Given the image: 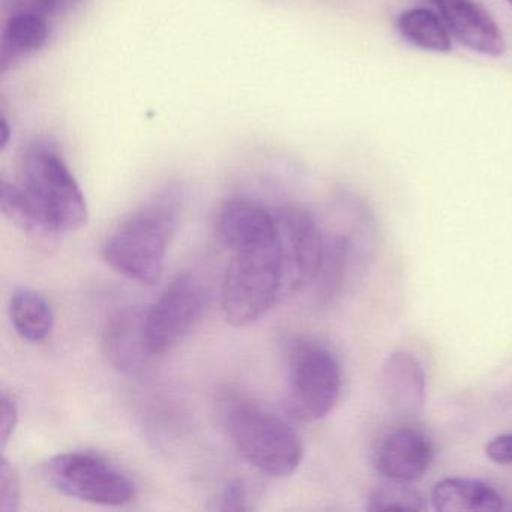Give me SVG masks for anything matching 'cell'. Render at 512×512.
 <instances>
[{"instance_id": "6", "label": "cell", "mask_w": 512, "mask_h": 512, "mask_svg": "<svg viewBox=\"0 0 512 512\" xmlns=\"http://www.w3.org/2000/svg\"><path fill=\"white\" fill-rule=\"evenodd\" d=\"M341 391V368L326 347L299 343L289 358L287 406L305 422L325 418L337 404Z\"/></svg>"}, {"instance_id": "24", "label": "cell", "mask_w": 512, "mask_h": 512, "mask_svg": "<svg viewBox=\"0 0 512 512\" xmlns=\"http://www.w3.org/2000/svg\"><path fill=\"white\" fill-rule=\"evenodd\" d=\"M0 125H2V148H5V145L8 143V139H10V128H8L7 119L2 118Z\"/></svg>"}, {"instance_id": "9", "label": "cell", "mask_w": 512, "mask_h": 512, "mask_svg": "<svg viewBox=\"0 0 512 512\" xmlns=\"http://www.w3.org/2000/svg\"><path fill=\"white\" fill-rule=\"evenodd\" d=\"M439 14L452 38L472 52L500 58L506 41L493 17L475 0H427Z\"/></svg>"}, {"instance_id": "11", "label": "cell", "mask_w": 512, "mask_h": 512, "mask_svg": "<svg viewBox=\"0 0 512 512\" xmlns=\"http://www.w3.org/2000/svg\"><path fill=\"white\" fill-rule=\"evenodd\" d=\"M146 308L127 307L110 317L103 335L104 355L116 370L137 373L154 358L146 340Z\"/></svg>"}, {"instance_id": "1", "label": "cell", "mask_w": 512, "mask_h": 512, "mask_svg": "<svg viewBox=\"0 0 512 512\" xmlns=\"http://www.w3.org/2000/svg\"><path fill=\"white\" fill-rule=\"evenodd\" d=\"M178 226L173 194L131 214L104 242L103 259L136 283L154 286L163 277L167 248Z\"/></svg>"}, {"instance_id": "12", "label": "cell", "mask_w": 512, "mask_h": 512, "mask_svg": "<svg viewBox=\"0 0 512 512\" xmlns=\"http://www.w3.org/2000/svg\"><path fill=\"white\" fill-rule=\"evenodd\" d=\"M380 391L395 416H418L425 403V373L418 359L407 352L389 355L380 370Z\"/></svg>"}, {"instance_id": "22", "label": "cell", "mask_w": 512, "mask_h": 512, "mask_svg": "<svg viewBox=\"0 0 512 512\" xmlns=\"http://www.w3.org/2000/svg\"><path fill=\"white\" fill-rule=\"evenodd\" d=\"M17 424H19V406H17L13 395L4 391L0 397V443H2V449H5L7 443L10 442Z\"/></svg>"}, {"instance_id": "18", "label": "cell", "mask_w": 512, "mask_h": 512, "mask_svg": "<svg viewBox=\"0 0 512 512\" xmlns=\"http://www.w3.org/2000/svg\"><path fill=\"white\" fill-rule=\"evenodd\" d=\"M424 500V496L406 482L388 481L370 494L367 509L371 512L422 511Z\"/></svg>"}, {"instance_id": "13", "label": "cell", "mask_w": 512, "mask_h": 512, "mask_svg": "<svg viewBox=\"0 0 512 512\" xmlns=\"http://www.w3.org/2000/svg\"><path fill=\"white\" fill-rule=\"evenodd\" d=\"M434 509L442 512H499L512 506L485 482L476 479L446 478L434 485Z\"/></svg>"}, {"instance_id": "2", "label": "cell", "mask_w": 512, "mask_h": 512, "mask_svg": "<svg viewBox=\"0 0 512 512\" xmlns=\"http://www.w3.org/2000/svg\"><path fill=\"white\" fill-rule=\"evenodd\" d=\"M221 292L224 317L233 326L256 322L283 293L278 232L230 248Z\"/></svg>"}, {"instance_id": "25", "label": "cell", "mask_w": 512, "mask_h": 512, "mask_svg": "<svg viewBox=\"0 0 512 512\" xmlns=\"http://www.w3.org/2000/svg\"><path fill=\"white\" fill-rule=\"evenodd\" d=\"M508 2H509V5H511V7H512V0H508Z\"/></svg>"}, {"instance_id": "14", "label": "cell", "mask_w": 512, "mask_h": 512, "mask_svg": "<svg viewBox=\"0 0 512 512\" xmlns=\"http://www.w3.org/2000/svg\"><path fill=\"white\" fill-rule=\"evenodd\" d=\"M0 206L5 217L28 238L37 241L38 245H52L61 230L53 223L52 218L43 208L23 190L17 181H2Z\"/></svg>"}, {"instance_id": "7", "label": "cell", "mask_w": 512, "mask_h": 512, "mask_svg": "<svg viewBox=\"0 0 512 512\" xmlns=\"http://www.w3.org/2000/svg\"><path fill=\"white\" fill-rule=\"evenodd\" d=\"M280 245L283 293H295L316 283L322 269L325 238L304 209L283 208L275 214Z\"/></svg>"}, {"instance_id": "5", "label": "cell", "mask_w": 512, "mask_h": 512, "mask_svg": "<svg viewBox=\"0 0 512 512\" xmlns=\"http://www.w3.org/2000/svg\"><path fill=\"white\" fill-rule=\"evenodd\" d=\"M43 476L59 493L95 505L124 506L136 497L133 479L95 452L55 455L44 464Z\"/></svg>"}, {"instance_id": "20", "label": "cell", "mask_w": 512, "mask_h": 512, "mask_svg": "<svg viewBox=\"0 0 512 512\" xmlns=\"http://www.w3.org/2000/svg\"><path fill=\"white\" fill-rule=\"evenodd\" d=\"M20 478L16 467L7 457L0 461V512H17L20 509Z\"/></svg>"}, {"instance_id": "4", "label": "cell", "mask_w": 512, "mask_h": 512, "mask_svg": "<svg viewBox=\"0 0 512 512\" xmlns=\"http://www.w3.org/2000/svg\"><path fill=\"white\" fill-rule=\"evenodd\" d=\"M17 182L46 211L61 232H76L88 223V205L67 164L52 149H29Z\"/></svg>"}, {"instance_id": "23", "label": "cell", "mask_w": 512, "mask_h": 512, "mask_svg": "<svg viewBox=\"0 0 512 512\" xmlns=\"http://www.w3.org/2000/svg\"><path fill=\"white\" fill-rule=\"evenodd\" d=\"M485 454L497 464H512V434L494 437L485 446Z\"/></svg>"}, {"instance_id": "8", "label": "cell", "mask_w": 512, "mask_h": 512, "mask_svg": "<svg viewBox=\"0 0 512 512\" xmlns=\"http://www.w3.org/2000/svg\"><path fill=\"white\" fill-rule=\"evenodd\" d=\"M206 292L191 274L179 275L151 307L146 308V340L154 356L184 340L202 319Z\"/></svg>"}, {"instance_id": "3", "label": "cell", "mask_w": 512, "mask_h": 512, "mask_svg": "<svg viewBox=\"0 0 512 512\" xmlns=\"http://www.w3.org/2000/svg\"><path fill=\"white\" fill-rule=\"evenodd\" d=\"M223 421L242 457L266 475H292L302 461L301 437L280 416L242 400L224 401Z\"/></svg>"}, {"instance_id": "17", "label": "cell", "mask_w": 512, "mask_h": 512, "mask_svg": "<svg viewBox=\"0 0 512 512\" xmlns=\"http://www.w3.org/2000/svg\"><path fill=\"white\" fill-rule=\"evenodd\" d=\"M401 37L413 47L431 53H449L452 37L436 11L427 8H412L398 17Z\"/></svg>"}, {"instance_id": "15", "label": "cell", "mask_w": 512, "mask_h": 512, "mask_svg": "<svg viewBox=\"0 0 512 512\" xmlns=\"http://www.w3.org/2000/svg\"><path fill=\"white\" fill-rule=\"evenodd\" d=\"M49 40V19L34 14L8 16L0 38V73L5 74L43 49Z\"/></svg>"}, {"instance_id": "16", "label": "cell", "mask_w": 512, "mask_h": 512, "mask_svg": "<svg viewBox=\"0 0 512 512\" xmlns=\"http://www.w3.org/2000/svg\"><path fill=\"white\" fill-rule=\"evenodd\" d=\"M10 317L17 334L29 343H43L52 335L55 316L41 293L19 289L11 296Z\"/></svg>"}, {"instance_id": "10", "label": "cell", "mask_w": 512, "mask_h": 512, "mask_svg": "<svg viewBox=\"0 0 512 512\" xmlns=\"http://www.w3.org/2000/svg\"><path fill=\"white\" fill-rule=\"evenodd\" d=\"M433 442L424 431L401 427L392 431L380 443L376 452V467L388 481H419L433 461Z\"/></svg>"}, {"instance_id": "19", "label": "cell", "mask_w": 512, "mask_h": 512, "mask_svg": "<svg viewBox=\"0 0 512 512\" xmlns=\"http://www.w3.org/2000/svg\"><path fill=\"white\" fill-rule=\"evenodd\" d=\"M80 0H4V10L8 16L14 14H34L49 19L52 14L70 10Z\"/></svg>"}, {"instance_id": "21", "label": "cell", "mask_w": 512, "mask_h": 512, "mask_svg": "<svg viewBox=\"0 0 512 512\" xmlns=\"http://www.w3.org/2000/svg\"><path fill=\"white\" fill-rule=\"evenodd\" d=\"M247 502V487H245L244 482L236 479V481L227 484L224 490L218 494L217 500H215V509L223 512L247 511Z\"/></svg>"}]
</instances>
